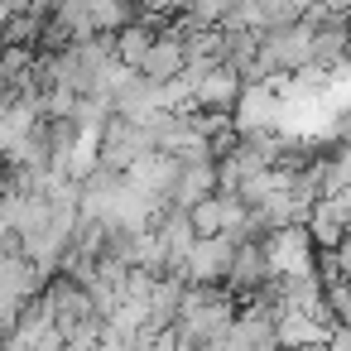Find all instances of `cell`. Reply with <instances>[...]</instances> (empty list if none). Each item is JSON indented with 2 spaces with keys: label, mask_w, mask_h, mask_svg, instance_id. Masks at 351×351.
<instances>
[{
  "label": "cell",
  "mask_w": 351,
  "mask_h": 351,
  "mask_svg": "<svg viewBox=\"0 0 351 351\" xmlns=\"http://www.w3.org/2000/svg\"><path fill=\"white\" fill-rule=\"evenodd\" d=\"M260 255L269 265L274 279H303V274H317V260H313V241L303 226H279L260 241Z\"/></svg>",
  "instance_id": "obj_1"
},
{
  "label": "cell",
  "mask_w": 351,
  "mask_h": 351,
  "mask_svg": "<svg viewBox=\"0 0 351 351\" xmlns=\"http://www.w3.org/2000/svg\"><path fill=\"white\" fill-rule=\"evenodd\" d=\"M149 149H154V135H149L145 125H130V121L111 116L106 130H101V149H97V159H101V169L125 173V169H130L135 159H145Z\"/></svg>",
  "instance_id": "obj_2"
},
{
  "label": "cell",
  "mask_w": 351,
  "mask_h": 351,
  "mask_svg": "<svg viewBox=\"0 0 351 351\" xmlns=\"http://www.w3.org/2000/svg\"><path fill=\"white\" fill-rule=\"evenodd\" d=\"M231 255H236V241L231 236H197L188 260H183V279L197 284V289H217L231 269Z\"/></svg>",
  "instance_id": "obj_3"
},
{
  "label": "cell",
  "mask_w": 351,
  "mask_h": 351,
  "mask_svg": "<svg viewBox=\"0 0 351 351\" xmlns=\"http://www.w3.org/2000/svg\"><path fill=\"white\" fill-rule=\"evenodd\" d=\"M178 159H169V154H159V149H149L145 159H135L121 178L130 183V188H140L145 197H154V202H164L169 207V193H173V178H178Z\"/></svg>",
  "instance_id": "obj_4"
},
{
  "label": "cell",
  "mask_w": 351,
  "mask_h": 351,
  "mask_svg": "<svg viewBox=\"0 0 351 351\" xmlns=\"http://www.w3.org/2000/svg\"><path fill=\"white\" fill-rule=\"evenodd\" d=\"M221 351H279V341H274V317H269L265 308H245V313L231 322Z\"/></svg>",
  "instance_id": "obj_5"
},
{
  "label": "cell",
  "mask_w": 351,
  "mask_h": 351,
  "mask_svg": "<svg viewBox=\"0 0 351 351\" xmlns=\"http://www.w3.org/2000/svg\"><path fill=\"white\" fill-rule=\"evenodd\" d=\"M217 193V164L202 159V164H183L178 178H173V193H169V207L173 212H193L197 202H207Z\"/></svg>",
  "instance_id": "obj_6"
},
{
  "label": "cell",
  "mask_w": 351,
  "mask_h": 351,
  "mask_svg": "<svg viewBox=\"0 0 351 351\" xmlns=\"http://www.w3.org/2000/svg\"><path fill=\"white\" fill-rule=\"evenodd\" d=\"M269 279H274V274H269V265H265V255H260V241H241V245H236V255H231L226 284H231V289H241V293H260Z\"/></svg>",
  "instance_id": "obj_7"
},
{
  "label": "cell",
  "mask_w": 351,
  "mask_h": 351,
  "mask_svg": "<svg viewBox=\"0 0 351 351\" xmlns=\"http://www.w3.org/2000/svg\"><path fill=\"white\" fill-rule=\"evenodd\" d=\"M183 68H188V63H183V44L164 34V39H154V44H149V53H145V63H140L135 73H140L149 87H164V82H173Z\"/></svg>",
  "instance_id": "obj_8"
},
{
  "label": "cell",
  "mask_w": 351,
  "mask_h": 351,
  "mask_svg": "<svg viewBox=\"0 0 351 351\" xmlns=\"http://www.w3.org/2000/svg\"><path fill=\"white\" fill-rule=\"evenodd\" d=\"M332 332L327 327H317L313 317H303V313H279L274 317V341H279V351H293V346H322Z\"/></svg>",
  "instance_id": "obj_9"
},
{
  "label": "cell",
  "mask_w": 351,
  "mask_h": 351,
  "mask_svg": "<svg viewBox=\"0 0 351 351\" xmlns=\"http://www.w3.org/2000/svg\"><path fill=\"white\" fill-rule=\"evenodd\" d=\"M303 231H308V241H313L317 250H337V245L346 241V231H341V221H337L332 197H317V202H313V212H308Z\"/></svg>",
  "instance_id": "obj_10"
},
{
  "label": "cell",
  "mask_w": 351,
  "mask_h": 351,
  "mask_svg": "<svg viewBox=\"0 0 351 351\" xmlns=\"http://www.w3.org/2000/svg\"><path fill=\"white\" fill-rule=\"evenodd\" d=\"M154 39H159V34H154L145 20H140V25H125V29H116V39H111V58L125 63V68H140Z\"/></svg>",
  "instance_id": "obj_11"
},
{
  "label": "cell",
  "mask_w": 351,
  "mask_h": 351,
  "mask_svg": "<svg viewBox=\"0 0 351 351\" xmlns=\"http://www.w3.org/2000/svg\"><path fill=\"white\" fill-rule=\"evenodd\" d=\"M29 351H68V337H63L58 327H49V332H44V337H39Z\"/></svg>",
  "instance_id": "obj_12"
},
{
  "label": "cell",
  "mask_w": 351,
  "mask_h": 351,
  "mask_svg": "<svg viewBox=\"0 0 351 351\" xmlns=\"http://www.w3.org/2000/svg\"><path fill=\"white\" fill-rule=\"evenodd\" d=\"M332 207H337V221H341V231L351 236V188H341V193L332 197Z\"/></svg>",
  "instance_id": "obj_13"
},
{
  "label": "cell",
  "mask_w": 351,
  "mask_h": 351,
  "mask_svg": "<svg viewBox=\"0 0 351 351\" xmlns=\"http://www.w3.org/2000/svg\"><path fill=\"white\" fill-rule=\"evenodd\" d=\"M327 351H351V327H332V337H327Z\"/></svg>",
  "instance_id": "obj_14"
},
{
  "label": "cell",
  "mask_w": 351,
  "mask_h": 351,
  "mask_svg": "<svg viewBox=\"0 0 351 351\" xmlns=\"http://www.w3.org/2000/svg\"><path fill=\"white\" fill-rule=\"evenodd\" d=\"M293 351H327V341H322V346H293Z\"/></svg>",
  "instance_id": "obj_15"
},
{
  "label": "cell",
  "mask_w": 351,
  "mask_h": 351,
  "mask_svg": "<svg viewBox=\"0 0 351 351\" xmlns=\"http://www.w3.org/2000/svg\"><path fill=\"white\" fill-rule=\"evenodd\" d=\"M346 140H351V121H346Z\"/></svg>",
  "instance_id": "obj_16"
}]
</instances>
